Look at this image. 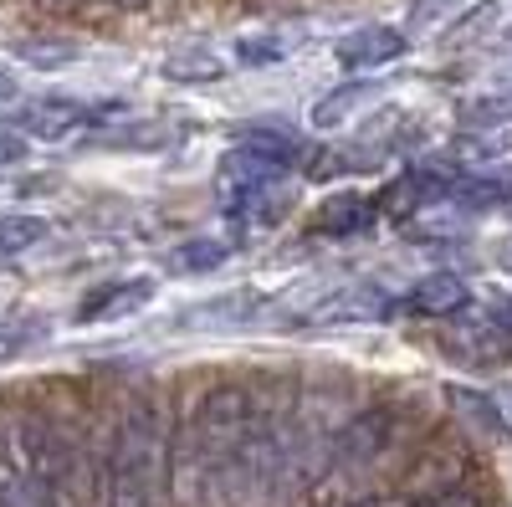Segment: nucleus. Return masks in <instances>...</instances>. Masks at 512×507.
I'll return each mask as SVG.
<instances>
[{
  "label": "nucleus",
  "instance_id": "obj_20",
  "mask_svg": "<svg viewBox=\"0 0 512 507\" xmlns=\"http://www.w3.org/2000/svg\"><path fill=\"white\" fill-rule=\"evenodd\" d=\"M502 118H512V93H502V98H482V103L466 108V123H502Z\"/></svg>",
  "mask_w": 512,
  "mask_h": 507
},
{
  "label": "nucleus",
  "instance_id": "obj_6",
  "mask_svg": "<svg viewBox=\"0 0 512 507\" xmlns=\"http://www.w3.org/2000/svg\"><path fill=\"white\" fill-rule=\"evenodd\" d=\"M405 47H410V41H405V31H395V26H359V31H349V36L333 41V57L344 62L349 72H369V67L400 62Z\"/></svg>",
  "mask_w": 512,
  "mask_h": 507
},
{
  "label": "nucleus",
  "instance_id": "obj_13",
  "mask_svg": "<svg viewBox=\"0 0 512 507\" xmlns=\"http://www.w3.org/2000/svg\"><path fill=\"white\" fill-rule=\"evenodd\" d=\"M451 395V410H456V420H461V426L466 431H472V436H502V415L492 410V400L487 395H477V390H446Z\"/></svg>",
  "mask_w": 512,
  "mask_h": 507
},
{
  "label": "nucleus",
  "instance_id": "obj_1",
  "mask_svg": "<svg viewBox=\"0 0 512 507\" xmlns=\"http://www.w3.org/2000/svg\"><path fill=\"white\" fill-rule=\"evenodd\" d=\"M256 415V390L241 379H216L205 385L185 415L180 431H169V492L175 507H226V482L241 456V441Z\"/></svg>",
  "mask_w": 512,
  "mask_h": 507
},
{
  "label": "nucleus",
  "instance_id": "obj_22",
  "mask_svg": "<svg viewBox=\"0 0 512 507\" xmlns=\"http://www.w3.org/2000/svg\"><path fill=\"white\" fill-rule=\"evenodd\" d=\"M420 507H482L472 492H461V487H446V492H436V497H425Z\"/></svg>",
  "mask_w": 512,
  "mask_h": 507
},
{
  "label": "nucleus",
  "instance_id": "obj_7",
  "mask_svg": "<svg viewBox=\"0 0 512 507\" xmlns=\"http://www.w3.org/2000/svg\"><path fill=\"white\" fill-rule=\"evenodd\" d=\"M466 303H472V287H466L456 272H436V277H425V282L410 287L405 313H410V318H451V313H461Z\"/></svg>",
  "mask_w": 512,
  "mask_h": 507
},
{
  "label": "nucleus",
  "instance_id": "obj_5",
  "mask_svg": "<svg viewBox=\"0 0 512 507\" xmlns=\"http://www.w3.org/2000/svg\"><path fill=\"white\" fill-rule=\"evenodd\" d=\"M451 338L446 344L461 354V359H512V313L502 308H461L451 313Z\"/></svg>",
  "mask_w": 512,
  "mask_h": 507
},
{
  "label": "nucleus",
  "instance_id": "obj_15",
  "mask_svg": "<svg viewBox=\"0 0 512 507\" xmlns=\"http://www.w3.org/2000/svg\"><path fill=\"white\" fill-rule=\"evenodd\" d=\"M41 236H47V221H41V216H21V210H0V257H16V251H31Z\"/></svg>",
  "mask_w": 512,
  "mask_h": 507
},
{
  "label": "nucleus",
  "instance_id": "obj_9",
  "mask_svg": "<svg viewBox=\"0 0 512 507\" xmlns=\"http://www.w3.org/2000/svg\"><path fill=\"white\" fill-rule=\"evenodd\" d=\"M431 200H441V180L420 169V175H400L390 190L374 200V216H395V221H405L410 210H425Z\"/></svg>",
  "mask_w": 512,
  "mask_h": 507
},
{
  "label": "nucleus",
  "instance_id": "obj_2",
  "mask_svg": "<svg viewBox=\"0 0 512 507\" xmlns=\"http://www.w3.org/2000/svg\"><path fill=\"white\" fill-rule=\"evenodd\" d=\"M169 472V405L159 390L123 395L98 461V507H159Z\"/></svg>",
  "mask_w": 512,
  "mask_h": 507
},
{
  "label": "nucleus",
  "instance_id": "obj_17",
  "mask_svg": "<svg viewBox=\"0 0 512 507\" xmlns=\"http://www.w3.org/2000/svg\"><path fill=\"white\" fill-rule=\"evenodd\" d=\"M226 257H231L226 241H190V246H180L169 262H175L180 272H210V267H221Z\"/></svg>",
  "mask_w": 512,
  "mask_h": 507
},
{
  "label": "nucleus",
  "instance_id": "obj_12",
  "mask_svg": "<svg viewBox=\"0 0 512 507\" xmlns=\"http://www.w3.org/2000/svg\"><path fill=\"white\" fill-rule=\"evenodd\" d=\"M236 149H246L251 159H262L267 169H277V175H287V169H297V164L308 159V144H297L292 134H267V129L246 134Z\"/></svg>",
  "mask_w": 512,
  "mask_h": 507
},
{
  "label": "nucleus",
  "instance_id": "obj_16",
  "mask_svg": "<svg viewBox=\"0 0 512 507\" xmlns=\"http://www.w3.org/2000/svg\"><path fill=\"white\" fill-rule=\"evenodd\" d=\"M164 77L169 82H216V77H226V62L216 52H175V57H164Z\"/></svg>",
  "mask_w": 512,
  "mask_h": 507
},
{
  "label": "nucleus",
  "instance_id": "obj_26",
  "mask_svg": "<svg viewBox=\"0 0 512 507\" xmlns=\"http://www.w3.org/2000/svg\"><path fill=\"white\" fill-rule=\"evenodd\" d=\"M47 6H57V11H72V6H82V0H47Z\"/></svg>",
  "mask_w": 512,
  "mask_h": 507
},
{
  "label": "nucleus",
  "instance_id": "obj_10",
  "mask_svg": "<svg viewBox=\"0 0 512 507\" xmlns=\"http://www.w3.org/2000/svg\"><path fill=\"white\" fill-rule=\"evenodd\" d=\"M369 226H374V200H364V195H333L313 216L318 236H359Z\"/></svg>",
  "mask_w": 512,
  "mask_h": 507
},
{
  "label": "nucleus",
  "instance_id": "obj_14",
  "mask_svg": "<svg viewBox=\"0 0 512 507\" xmlns=\"http://www.w3.org/2000/svg\"><path fill=\"white\" fill-rule=\"evenodd\" d=\"M11 52L31 67H67L77 62V41H62V36H21L11 41Z\"/></svg>",
  "mask_w": 512,
  "mask_h": 507
},
{
  "label": "nucleus",
  "instance_id": "obj_23",
  "mask_svg": "<svg viewBox=\"0 0 512 507\" xmlns=\"http://www.w3.org/2000/svg\"><path fill=\"white\" fill-rule=\"evenodd\" d=\"M26 344V328H16V323H0V364H6L16 349Z\"/></svg>",
  "mask_w": 512,
  "mask_h": 507
},
{
  "label": "nucleus",
  "instance_id": "obj_27",
  "mask_svg": "<svg viewBox=\"0 0 512 507\" xmlns=\"http://www.w3.org/2000/svg\"><path fill=\"white\" fill-rule=\"evenodd\" d=\"M349 507H395V502H349Z\"/></svg>",
  "mask_w": 512,
  "mask_h": 507
},
{
  "label": "nucleus",
  "instance_id": "obj_21",
  "mask_svg": "<svg viewBox=\"0 0 512 507\" xmlns=\"http://www.w3.org/2000/svg\"><path fill=\"white\" fill-rule=\"evenodd\" d=\"M21 159H26V139H21L16 129H0V169L21 164Z\"/></svg>",
  "mask_w": 512,
  "mask_h": 507
},
{
  "label": "nucleus",
  "instance_id": "obj_25",
  "mask_svg": "<svg viewBox=\"0 0 512 507\" xmlns=\"http://www.w3.org/2000/svg\"><path fill=\"white\" fill-rule=\"evenodd\" d=\"M113 6H118V11H144L149 0H113Z\"/></svg>",
  "mask_w": 512,
  "mask_h": 507
},
{
  "label": "nucleus",
  "instance_id": "obj_11",
  "mask_svg": "<svg viewBox=\"0 0 512 507\" xmlns=\"http://www.w3.org/2000/svg\"><path fill=\"white\" fill-rule=\"evenodd\" d=\"M364 103H374L369 82H344V88H333V93H323V98L313 103V129H344V123H349Z\"/></svg>",
  "mask_w": 512,
  "mask_h": 507
},
{
  "label": "nucleus",
  "instance_id": "obj_24",
  "mask_svg": "<svg viewBox=\"0 0 512 507\" xmlns=\"http://www.w3.org/2000/svg\"><path fill=\"white\" fill-rule=\"evenodd\" d=\"M16 93H21V88H16V77H11L6 67H0V108H6V103H16Z\"/></svg>",
  "mask_w": 512,
  "mask_h": 507
},
{
  "label": "nucleus",
  "instance_id": "obj_19",
  "mask_svg": "<svg viewBox=\"0 0 512 507\" xmlns=\"http://www.w3.org/2000/svg\"><path fill=\"white\" fill-rule=\"evenodd\" d=\"M282 57V41H272V36H246V41H236V62L241 67H272Z\"/></svg>",
  "mask_w": 512,
  "mask_h": 507
},
{
  "label": "nucleus",
  "instance_id": "obj_18",
  "mask_svg": "<svg viewBox=\"0 0 512 507\" xmlns=\"http://www.w3.org/2000/svg\"><path fill=\"white\" fill-rule=\"evenodd\" d=\"M461 11V0H410V31H436Z\"/></svg>",
  "mask_w": 512,
  "mask_h": 507
},
{
  "label": "nucleus",
  "instance_id": "obj_8",
  "mask_svg": "<svg viewBox=\"0 0 512 507\" xmlns=\"http://www.w3.org/2000/svg\"><path fill=\"white\" fill-rule=\"evenodd\" d=\"M149 298H154V282H149V277H139V282H108V287L93 292V298H82L77 323H113V318H128V313L149 308Z\"/></svg>",
  "mask_w": 512,
  "mask_h": 507
},
{
  "label": "nucleus",
  "instance_id": "obj_3",
  "mask_svg": "<svg viewBox=\"0 0 512 507\" xmlns=\"http://www.w3.org/2000/svg\"><path fill=\"white\" fill-rule=\"evenodd\" d=\"M123 118V103H77V98H36L26 108H16V134H31V139H67L77 129H98V123H118Z\"/></svg>",
  "mask_w": 512,
  "mask_h": 507
},
{
  "label": "nucleus",
  "instance_id": "obj_4",
  "mask_svg": "<svg viewBox=\"0 0 512 507\" xmlns=\"http://www.w3.org/2000/svg\"><path fill=\"white\" fill-rule=\"evenodd\" d=\"M395 441H400V420H395V410L374 405V410L354 415L349 426L333 436V456H338V467H344V472H369V467H379L384 451H390Z\"/></svg>",
  "mask_w": 512,
  "mask_h": 507
}]
</instances>
